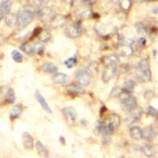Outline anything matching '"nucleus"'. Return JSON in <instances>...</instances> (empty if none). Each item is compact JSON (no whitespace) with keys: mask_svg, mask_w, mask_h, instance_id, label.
Instances as JSON below:
<instances>
[{"mask_svg":"<svg viewBox=\"0 0 158 158\" xmlns=\"http://www.w3.org/2000/svg\"><path fill=\"white\" fill-rule=\"evenodd\" d=\"M130 69V65L129 64H122L119 67L118 69H117V70H118L119 73H124L127 72Z\"/></svg>","mask_w":158,"mask_h":158,"instance_id":"obj_39","label":"nucleus"},{"mask_svg":"<svg viewBox=\"0 0 158 158\" xmlns=\"http://www.w3.org/2000/svg\"><path fill=\"white\" fill-rule=\"evenodd\" d=\"M35 96L36 98V99L38 102V103L41 105L42 108L48 113L52 114V110L50 106H49L48 102L46 101V99L44 98V96L40 93V92L36 89L35 91Z\"/></svg>","mask_w":158,"mask_h":158,"instance_id":"obj_13","label":"nucleus"},{"mask_svg":"<svg viewBox=\"0 0 158 158\" xmlns=\"http://www.w3.org/2000/svg\"><path fill=\"white\" fill-rule=\"evenodd\" d=\"M136 29H137V31L139 34H141V35H144L145 33H146L147 32V30L146 28V27L144 25V24H143L141 22H139L138 23H136Z\"/></svg>","mask_w":158,"mask_h":158,"instance_id":"obj_38","label":"nucleus"},{"mask_svg":"<svg viewBox=\"0 0 158 158\" xmlns=\"http://www.w3.org/2000/svg\"><path fill=\"white\" fill-rule=\"evenodd\" d=\"M19 48L23 51L25 53L27 54H32L33 52V49H32V45H30L28 43H23L19 46Z\"/></svg>","mask_w":158,"mask_h":158,"instance_id":"obj_31","label":"nucleus"},{"mask_svg":"<svg viewBox=\"0 0 158 158\" xmlns=\"http://www.w3.org/2000/svg\"><path fill=\"white\" fill-rule=\"evenodd\" d=\"M120 123V116L115 113H112L108 115L105 120L99 122L97 125L96 129L101 135H107L112 133L118 127Z\"/></svg>","mask_w":158,"mask_h":158,"instance_id":"obj_1","label":"nucleus"},{"mask_svg":"<svg viewBox=\"0 0 158 158\" xmlns=\"http://www.w3.org/2000/svg\"><path fill=\"white\" fill-rule=\"evenodd\" d=\"M75 78L78 81L80 85L86 86L91 81V74L85 69H79L75 72Z\"/></svg>","mask_w":158,"mask_h":158,"instance_id":"obj_9","label":"nucleus"},{"mask_svg":"<svg viewBox=\"0 0 158 158\" xmlns=\"http://www.w3.org/2000/svg\"><path fill=\"white\" fill-rule=\"evenodd\" d=\"M131 0H119V4L122 9L124 10H127L130 9L131 6Z\"/></svg>","mask_w":158,"mask_h":158,"instance_id":"obj_34","label":"nucleus"},{"mask_svg":"<svg viewBox=\"0 0 158 158\" xmlns=\"http://www.w3.org/2000/svg\"><path fill=\"white\" fill-rule=\"evenodd\" d=\"M9 1L10 0H0V7Z\"/></svg>","mask_w":158,"mask_h":158,"instance_id":"obj_45","label":"nucleus"},{"mask_svg":"<svg viewBox=\"0 0 158 158\" xmlns=\"http://www.w3.org/2000/svg\"><path fill=\"white\" fill-rule=\"evenodd\" d=\"M81 123L82 124H83V125H86V121L85 119H83V120H81Z\"/></svg>","mask_w":158,"mask_h":158,"instance_id":"obj_48","label":"nucleus"},{"mask_svg":"<svg viewBox=\"0 0 158 158\" xmlns=\"http://www.w3.org/2000/svg\"><path fill=\"white\" fill-rule=\"evenodd\" d=\"M112 2H118V1L119 0H110Z\"/></svg>","mask_w":158,"mask_h":158,"instance_id":"obj_50","label":"nucleus"},{"mask_svg":"<svg viewBox=\"0 0 158 158\" xmlns=\"http://www.w3.org/2000/svg\"><path fill=\"white\" fill-rule=\"evenodd\" d=\"M36 14L35 7L30 4L25 5L20 7L17 14V25L22 29H24L33 20Z\"/></svg>","mask_w":158,"mask_h":158,"instance_id":"obj_2","label":"nucleus"},{"mask_svg":"<svg viewBox=\"0 0 158 158\" xmlns=\"http://www.w3.org/2000/svg\"><path fill=\"white\" fill-rule=\"evenodd\" d=\"M15 93L12 88H9L5 94V101L9 104H13L15 101Z\"/></svg>","mask_w":158,"mask_h":158,"instance_id":"obj_25","label":"nucleus"},{"mask_svg":"<svg viewBox=\"0 0 158 158\" xmlns=\"http://www.w3.org/2000/svg\"><path fill=\"white\" fill-rule=\"evenodd\" d=\"M129 112L130 114V118H131V123H132L136 121L141 117L143 114V109L141 107L137 106L136 108L130 110Z\"/></svg>","mask_w":158,"mask_h":158,"instance_id":"obj_23","label":"nucleus"},{"mask_svg":"<svg viewBox=\"0 0 158 158\" xmlns=\"http://www.w3.org/2000/svg\"><path fill=\"white\" fill-rule=\"evenodd\" d=\"M135 75L141 82H147L151 79V72L148 60L143 59L140 60L136 65Z\"/></svg>","mask_w":158,"mask_h":158,"instance_id":"obj_3","label":"nucleus"},{"mask_svg":"<svg viewBox=\"0 0 158 158\" xmlns=\"http://www.w3.org/2000/svg\"><path fill=\"white\" fill-rule=\"evenodd\" d=\"M62 113L69 125H73L75 123L77 117V112L75 109L71 106H67L64 107L62 109Z\"/></svg>","mask_w":158,"mask_h":158,"instance_id":"obj_7","label":"nucleus"},{"mask_svg":"<svg viewBox=\"0 0 158 158\" xmlns=\"http://www.w3.org/2000/svg\"><path fill=\"white\" fill-rule=\"evenodd\" d=\"M51 79L52 82L56 84H64L69 81V77L64 73L57 72L52 75Z\"/></svg>","mask_w":158,"mask_h":158,"instance_id":"obj_17","label":"nucleus"},{"mask_svg":"<svg viewBox=\"0 0 158 158\" xmlns=\"http://www.w3.org/2000/svg\"><path fill=\"white\" fill-rule=\"evenodd\" d=\"M122 93V89H120L118 88H114L112 89L110 94H111V95H114V96H115L120 95Z\"/></svg>","mask_w":158,"mask_h":158,"instance_id":"obj_41","label":"nucleus"},{"mask_svg":"<svg viewBox=\"0 0 158 158\" xmlns=\"http://www.w3.org/2000/svg\"><path fill=\"white\" fill-rule=\"evenodd\" d=\"M23 111V107L22 104H17L14 105L10 109L9 117L11 120H15L20 117Z\"/></svg>","mask_w":158,"mask_h":158,"instance_id":"obj_15","label":"nucleus"},{"mask_svg":"<svg viewBox=\"0 0 158 158\" xmlns=\"http://www.w3.org/2000/svg\"><path fill=\"white\" fill-rule=\"evenodd\" d=\"M135 86V82L134 80L130 79L128 80H127L124 85V86L123 87L122 89V92L124 93H127V94H129L131 92H132V91L133 90V88Z\"/></svg>","mask_w":158,"mask_h":158,"instance_id":"obj_26","label":"nucleus"},{"mask_svg":"<svg viewBox=\"0 0 158 158\" xmlns=\"http://www.w3.org/2000/svg\"><path fill=\"white\" fill-rule=\"evenodd\" d=\"M67 22L65 16L62 14H54L49 24L54 29H57L64 27Z\"/></svg>","mask_w":158,"mask_h":158,"instance_id":"obj_10","label":"nucleus"},{"mask_svg":"<svg viewBox=\"0 0 158 158\" xmlns=\"http://www.w3.org/2000/svg\"><path fill=\"white\" fill-rule=\"evenodd\" d=\"M59 141H60V143L61 144H62L64 145L65 144V138L63 136L60 135L59 136Z\"/></svg>","mask_w":158,"mask_h":158,"instance_id":"obj_44","label":"nucleus"},{"mask_svg":"<svg viewBox=\"0 0 158 158\" xmlns=\"http://www.w3.org/2000/svg\"><path fill=\"white\" fill-rule=\"evenodd\" d=\"M82 31L83 30L81 26L77 22H74L69 25L65 30L66 36L70 38H76L79 37L81 35Z\"/></svg>","mask_w":158,"mask_h":158,"instance_id":"obj_4","label":"nucleus"},{"mask_svg":"<svg viewBox=\"0 0 158 158\" xmlns=\"http://www.w3.org/2000/svg\"><path fill=\"white\" fill-rule=\"evenodd\" d=\"M138 43H139V44L140 45L144 46H145L146 44V39H145L144 38H143V37H142V38H140L138 40Z\"/></svg>","mask_w":158,"mask_h":158,"instance_id":"obj_43","label":"nucleus"},{"mask_svg":"<svg viewBox=\"0 0 158 158\" xmlns=\"http://www.w3.org/2000/svg\"><path fill=\"white\" fill-rule=\"evenodd\" d=\"M33 52L38 55H42L44 51V47L40 42H36L32 45Z\"/></svg>","mask_w":158,"mask_h":158,"instance_id":"obj_29","label":"nucleus"},{"mask_svg":"<svg viewBox=\"0 0 158 158\" xmlns=\"http://www.w3.org/2000/svg\"><path fill=\"white\" fill-rule=\"evenodd\" d=\"M82 4L86 5H91L95 3L98 0H80Z\"/></svg>","mask_w":158,"mask_h":158,"instance_id":"obj_42","label":"nucleus"},{"mask_svg":"<svg viewBox=\"0 0 158 158\" xmlns=\"http://www.w3.org/2000/svg\"><path fill=\"white\" fill-rule=\"evenodd\" d=\"M73 1H74V0H64V1H65L67 4H72L73 2Z\"/></svg>","mask_w":158,"mask_h":158,"instance_id":"obj_46","label":"nucleus"},{"mask_svg":"<svg viewBox=\"0 0 158 158\" xmlns=\"http://www.w3.org/2000/svg\"><path fill=\"white\" fill-rule=\"evenodd\" d=\"M51 34L49 31L47 30H42L38 35L39 40L41 43H46L50 40Z\"/></svg>","mask_w":158,"mask_h":158,"instance_id":"obj_27","label":"nucleus"},{"mask_svg":"<svg viewBox=\"0 0 158 158\" xmlns=\"http://www.w3.org/2000/svg\"><path fill=\"white\" fill-rule=\"evenodd\" d=\"M49 1L50 0H32L33 5L38 7L46 6V5L48 4Z\"/></svg>","mask_w":158,"mask_h":158,"instance_id":"obj_37","label":"nucleus"},{"mask_svg":"<svg viewBox=\"0 0 158 158\" xmlns=\"http://www.w3.org/2000/svg\"><path fill=\"white\" fill-rule=\"evenodd\" d=\"M92 9L89 5L82 4L78 6L75 10V16L80 19H86L91 16Z\"/></svg>","mask_w":158,"mask_h":158,"instance_id":"obj_8","label":"nucleus"},{"mask_svg":"<svg viewBox=\"0 0 158 158\" xmlns=\"http://www.w3.org/2000/svg\"><path fill=\"white\" fill-rule=\"evenodd\" d=\"M154 93L151 90H147L146 91L144 92V98L147 99H152L154 97Z\"/></svg>","mask_w":158,"mask_h":158,"instance_id":"obj_40","label":"nucleus"},{"mask_svg":"<svg viewBox=\"0 0 158 158\" xmlns=\"http://www.w3.org/2000/svg\"><path fill=\"white\" fill-rule=\"evenodd\" d=\"M77 63V57L75 55L68 58L64 61V64L68 69L72 68Z\"/></svg>","mask_w":158,"mask_h":158,"instance_id":"obj_33","label":"nucleus"},{"mask_svg":"<svg viewBox=\"0 0 158 158\" xmlns=\"http://www.w3.org/2000/svg\"><path fill=\"white\" fill-rule=\"evenodd\" d=\"M133 1H135V2H142L146 1L148 0H133Z\"/></svg>","mask_w":158,"mask_h":158,"instance_id":"obj_47","label":"nucleus"},{"mask_svg":"<svg viewBox=\"0 0 158 158\" xmlns=\"http://www.w3.org/2000/svg\"><path fill=\"white\" fill-rule=\"evenodd\" d=\"M130 136L134 139H139L143 138V131L138 126H133L130 128Z\"/></svg>","mask_w":158,"mask_h":158,"instance_id":"obj_22","label":"nucleus"},{"mask_svg":"<svg viewBox=\"0 0 158 158\" xmlns=\"http://www.w3.org/2000/svg\"><path fill=\"white\" fill-rule=\"evenodd\" d=\"M4 21L6 25L10 28L14 27L18 23L17 15L14 13L10 12L4 17Z\"/></svg>","mask_w":158,"mask_h":158,"instance_id":"obj_18","label":"nucleus"},{"mask_svg":"<svg viewBox=\"0 0 158 158\" xmlns=\"http://www.w3.org/2000/svg\"><path fill=\"white\" fill-rule=\"evenodd\" d=\"M12 4L10 2V1L4 4L0 7V14L5 17V15L10 12V10L12 9Z\"/></svg>","mask_w":158,"mask_h":158,"instance_id":"obj_30","label":"nucleus"},{"mask_svg":"<svg viewBox=\"0 0 158 158\" xmlns=\"http://www.w3.org/2000/svg\"><path fill=\"white\" fill-rule=\"evenodd\" d=\"M3 18H4V15H1V14H0V22L2 20V19Z\"/></svg>","mask_w":158,"mask_h":158,"instance_id":"obj_49","label":"nucleus"},{"mask_svg":"<svg viewBox=\"0 0 158 158\" xmlns=\"http://www.w3.org/2000/svg\"><path fill=\"white\" fill-rule=\"evenodd\" d=\"M22 143L23 148L27 150H32L34 148V139L32 135L28 132H23L22 135Z\"/></svg>","mask_w":158,"mask_h":158,"instance_id":"obj_12","label":"nucleus"},{"mask_svg":"<svg viewBox=\"0 0 158 158\" xmlns=\"http://www.w3.org/2000/svg\"><path fill=\"white\" fill-rule=\"evenodd\" d=\"M42 70L48 73L54 74L57 72V67L52 62H45L42 65Z\"/></svg>","mask_w":158,"mask_h":158,"instance_id":"obj_24","label":"nucleus"},{"mask_svg":"<svg viewBox=\"0 0 158 158\" xmlns=\"http://www.w3.org/2000/svg\"><path fill=\"white\" fill-rule=\"evenodd\" d=\"M88 71L91 73H97L98 71V66L97 65V63L95 62H91L89 64L88 67Z\"/></svg>","mask_w":158,"mask_h":158,"instance_id":"obj_35","label":"nucleus"},{"mask_svg":"<svg viewBox=\"0 0 158 158\" xmlns=\"http://www.w3.org/2000/svg\"><path fill=\"white\" fill-rule=\"evenodd\" d=\"M141 151L147 156L151 157L154 154V149L152 145L149 144H144L141 147Z\"/></svg>","mask_w":158,"mask_h":158,"instance_id":"obj_28","label":"nucleus"},{"mask_svg":"<svg viewBox=\"0 0 158 158\" xmlns=\"http://www.w3.org/2000/svg\"><path fill=\"white\" fill-rule=\"evenodd\" d=\"M11 57L12 59L17 62V63H21L23 61V56L22 54L17 50H13L11 53Z\"/></svg>","mask_w":158,"mask_h":158,"instance_id":"obj_32","label":"nucleus"},{"mask_svg":"<svg viewBox=\"0 0 158 158\" xmlns=\"http://www.w3.org/2000/svg\"><path fill=\"white\" fill-rule=\"evenodd\" d=\"M66 91L72 94H83L85 93V89L79 85L77 84H70L66 86Z\"/></svg>","mask_w":158,"mask_h":158,"instance_id":"obj_21","label":"nucleus"},{"mask_svg":"<svg viewBox=\"0 0 158 158\" xmlns=\"http://www.w3.org/2000/svg\"><path fill=\"white\" fill-rule=\"evenodd\" d=\"M54 15L52 9L48 6H44L37 12L38 19L43 23H49L53 16Z\"/></svg>","mask_w":158,"mask_h":158,"instance_id":"obj_6","label":"nucleus"},{"mask_svg":"<svg viewBox=\"0 0 158 158\" xmlns=\"http://www.w3.org/2000/svg\"><path fill=\"white\" fill-rule=\"evenodd\" d=\"M117 50V53L123 56H129L133 52L132 45L126 43H118Z\"/></svg>","mask_w":158,"mask_h":158,"instance_id":"obj_14","label":"nucleus"},{"mask_svg":"<svg viewBox=\"0 0 158 158\" xmlns=\"http://www.w3.org/2000/svg\"><path fill=\"white\" fill-rule=\"evenodd\" d=\"M146 112V114L150 116H152L154 117L158 116V109H156L153 106H150L148 107Z\"/></svg>","mask_w":158,"mask_h":158,"instance_id":"obj_36","label":"nucleus"},{"mask_svg":"<svg viewBox=\"0 0 158 158\" xmlns=\"http://www.w3.org/2000/svg\"><path fill=\"white\" fill-rule=\"evenodd\" d=\"M102 63L104 65H118L120 62L119 57L115 54H109L104 56L102 58Z\"/></svg>","mask_w":158,"mask_h":158,"instance_id":"obj_20","label":"nucleus"},{"mask_svg":"<svg viewBox=\"0 0 158 158\" xmlns=\"http://www.w3.org/2000/svg\"><path fill=\"white\" fill-rule=\"evenodd\" d=\"M126 94L125 96L121 99V105L123 110L130 112L138 106V102L135 96L127 93Z\"/></svg>","mask_w":158,"mask_h":158,"instance_id":"obj_5","label":"nucleus"},{"mask_svg":"<svg viewBox=\"0 0 158 158\" xmlns=\"http://www.w3.org/2000/svg\"><path fill=\"white\" fill-rule=\"evenodd\" d=\"M35 149L38 155L41 157H46L49 156L48 149L44 146L40 141H37L35 143Z\"/></svg>","mask_w":158,"mask_h":158,"instance_id":"obj_19","label":"nucleus"},{"mask_svg":"<svg viewBox=\"0 0 158 158\" xmlns=\"http://www.w3.org/2000/svg\"><path fill=\"white\" fill-rule=\"evenodd\" d=\"M117 71V65H104V69L102 72V79L104 82L109 81L116 74Z\"/></svg>","mask_w":158,"mask_h":158,"instance_id":"obj_11","label":"nucleus"},{"mask_svg":"<svg viewBox=\"0 0 158 158\" xmlns=\"http://www.w3.org/2000/svg\"><path fill=\"white\" fill-rule=\"evenodd\" d=\"M143 138L148 141H152L156 136V133L152 126L149 125L142 130Z\"/></svg>","mask_w":158,"mask_h":158,"instance_id":"obj_16","label":"nucleus"}]
</instances>
